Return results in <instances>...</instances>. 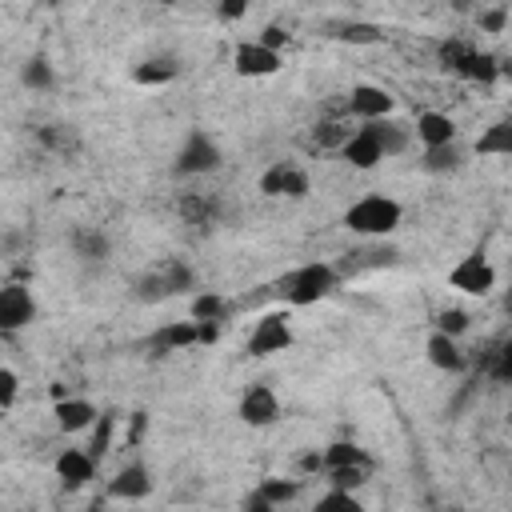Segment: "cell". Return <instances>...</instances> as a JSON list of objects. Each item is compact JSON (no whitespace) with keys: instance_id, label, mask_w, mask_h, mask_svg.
<instances>
[{"instance_id":"obj_1","label":"cell","mask_w":512,"mask_h":512,"mask_svg":"<svg viewBox=\"0 0 512 512\" xmlns=\"http://www.w3.org/2000/svg\"><path fill=\"white\" fill-rule=\"evenodd\" d=\"M344 228L364 240H384L404 224V204L388 192H364L344 208Z\"/></svg>"},{"instance_id":"obj_2","label":"cell","mask_w":512,"mask_h":512,"mask_svg":"<svg viewBox=\"0 0 512 512\" xmlns=\"http://www.w3.org/2000/svg\"><path fill=\"white\" fill-rule=\"evenodd\" d=\"M336 288H340V268L328 260H304L292 272H284L276 284V292L288 308H312V304L328 300Z\"/></svg>"},{"instance_id":"obj_3","label":"cell","mask_w":512,"mask_h":512,"mask_svg":"<svg viewBox=\"0 0 512 512\" xmlns=\"http://www.w3.org/2000/svg\"><path fill=\"white\" fill-rule=\"evenodd\" d=\"M196 288V272L192 264H184L180 256H168L160 264H152L140 280H136V300L144 304H156V300H172V296H184Z\"/></svg>"},{"instance_id":"obj_4","label":"cell","mask_w":512,"mask_h":512,"mask_svg":"<svg viewBox=\"0 0 512 512\" xmlns=\"http://www.w3.org/2000/svg\"><path fill=\"white\" fill-rule=\"evenodd\" d=\"M292 340H296V336H292V316H288V308H272V312H260V316H256V324H252V332H248V340H244V352L256 356V360H264V356L288 352Z\"/></svg>"},{"instance_id":"obj_5","label":"cell","mask_w":512,"mask_h":512,"mask_svg":"<svg viewBox=\"0 0 512 512\" xmlns=\"http://www.w3.org/2000/svg\"><path fill=\"white\" fill-rule=\"evenodd\" d=\"M224 164V152H220V144H216V136L212 132H204V128H192L188 136H184V144H180V152H176V160H172V172L176 176H208V172H216Z\"/></svg>"},{"instance_id":"obj_6","label":"cell","mask_w":512,"mask_h":512,"mask_svg":"<svg viewBox=\"0 0 512 512\" xmlns=\"http://www.w3.org/2000/svg\"><path fill=\"white\" fill-rule=\"evenodd\" d=\"M340 160L356 172H372L388 160V148H384V132H380V120H356L352 136L344 140L340 148Z\"/></svg>"},{"instance_id":"obj_7","label":"cell","mask_w":512,"mask_h":512,"mask_svg":"<svg viewBox=\"0 0 512 512\" xmlns=\"http://www.w3.org/2000/svg\"><path fill=\"white\" fill-rule=\"evenodd\" d=\"M448 288L460 296H492L496 292V264L484 252H464L452 268H448Z\"/></svg>"},{"instance_id":"obj_8","label":"cell","mask_w":512,"mask_h":512,"mask_svg":"<svg viewBox=\"0 0 512 512\" xmlns=\"http://www.w3.org/2000/svg\"><path fill=\"white\" fill-rule=\"evenodd\" d=\"M256 188H260V196H268V200H304V196L312 192V176H308L296 160H272V164L260 172Z\"/></svg>"},{"instance_id":"obj_9","label":"cell","mask_w":512,"mask_h":512,"mask_svg":"<svg viewBox=\"0 0 512 512\" xmlns=\"http://www.w3.org/2000/svg\"><path fill=\"white\" fill-rule=\"evenodd\" d=\"M284 68V52L280 48H268L260 36L256 40H240L232 48V72L244 76V80H268Z\"/></svg>"},{"instance_id":"obj_10","label":"cell","mask_w":512,"mask_h":512,"mask_svg":"<svg viewBox=\"0 0 512 512\" xmlns=\"http://www.w3.org/2000/svg\"><path fill=\"white\" fill-rule=\"evenodd\" d=\"M236 416H240V424H248V428H272V424H280L284 404H280V396H276L272 384H260V380H256V384H248V388L240 392Z\"/></svg>"},{"instance_id":"obj_11","label":"cell","mask_w":512,"mask_h":512,"mask_svg":"<svg viewBox=\"0 0 512 512\" xmlns=\"http://www.w3.org/2000/svg\"><path fill=\"white\" fill-rule=\"evenodd\" d=\"M36 320V300H32V288L20 284V280H8L0 288V332L4 336H16L20 328H28Z\"/></svg>"},{"instance_id":"obj_12","label":"cell","mask_w":512,"mask_h":512,"mask_svg":"<svg viewBox=\"0 0 512 512\" xmlns=\"http://www.w3.org/2000/svg\"><path fill=\"white\" fill-rule=\"evenodd\" d=\"M344 112H348L352 120H384V116L396 112V100H392V92L380 88V84H352V88L344 92Z\"/></svg>"},{"instance_id":"obj_13","label":"cell","mask_w":512,"mask_h":512,"mask_svg":"<svg viewBox=\"0 0 512 512\" xmlns=\"http://www.w3.org/2000/svg\"><path fill=\"white\" fill-rule=\"evenodd\" d=\"M196 344H204V320H196V316L168 320V324H160V328L148 336V348H152L156 356L184 352V348H196Z\"/></svg>"},{"instance_id":"obj_14","label":"cell","mask_w":512,"mask_h":512,"mask_svg":"<svg viewBox=\"0 0 512 512\" xmlns=\"http://www.w3.org/2000/svg\"><path fill=\"white\" fill-rule=\"evenodd\" d=\"M52 420H56V428H60L64 436H76V432H88V428L100 420V408H96L88 396L64 392V396L52 400Z\"/></svg>"},{"instance_id":"obj_15","label":"cell","mask_w":512,"mask_h":512,"mask_svg":"<svg viewBox=\"0 0 512 512\" xmlns=\"http://www.w3.org/2000/svg\"><path fill=\"white\" fill-rule=\"evenodd\" d=\"M108 496H112V500H128V504L148 500V496H152V472H148V464H144V460L120 464V468L112 472V480H108Z\"/></svg>"},{"instance_id":"obj_16","label":"cell","mask_w":512,"mask_h":512,"mask_svg":"<svg viewBox=\"0 0 512 512\" xmlns=\"http://www.w3.org/2000/svg\"><path fill=\"white\" fill-rule=\"evenodd\" d=\"M424 356H428V364H432L436 372H448V376H460V372L468 368V356H464V348H460V336H448V332H440V328L428 332Z\"/></svg>"},{"instance_id":"obj_17","label":"cell","mask_w":512,"mask_h":512,"mask_svg":"<svg viewBox=\"0 0 512 512\" xmlns=\"http://www.w3.org/2000/svg\"><path fill=\"white\" fill-rule=\"evenodd\" d=\"M96 456L88 452V448H64L60 456H56V464H52V472H56V480L64 484V488H84L88 480H96Z\"/></svg>"},{"instance_id":"obj_18","label":"cell","mask_w":512,"mask_h":512,"mask_svg":"<svg viewBox=\"0 0 512 512\" xmlns=\"http://www.w3.org/2000/svg\"><path fill=\"white\" fill-rule=\"evenodd\" d=\"M412 132H416L420 148H440V144H452L456 140V120L448 112H440V108H424L416 116Z\"/></svg>"},{"instance_id":"obj_19","label":"cell","mask_w":512,"mask_h":512,"mask_svg":"<svg viewBox=\"0 0 512 512\" xmlns=\"http://www.w3.org/2000/svg\"><path fill=\"white\" fill-rule=\"evenodd\" d=\"M472 152L484 160H512V116H496L492 124H484Z\"/></svg>"},{"instance_id":"obj_20","label":"cell","mask_w":512,"mask_h":512,"mask_svg":"<svg viewBox=\"0 0 512 512\" xmlns=\"http://www.w3.org/2000/svg\"><path fill=\"white\" fill-rule=\"evenodd\" d=\"M300 496V480H284V476H268V480H260L256 484V492L244 500L248 508H260V512H268V508H284V504H292Z\"/></svg>"},{"instance_id":"obj_21","label":"cell","mask_w":512,"mask_h":512,"mask_svg":"<svg viewBox=\"0 0 512 512\" xmlns=\"http://www.w3.org/2000/svg\"><path fill=\"white\" fill-rule=\"evenodd\" d=\"M180 76V60L176 56H148V60H140L136 68H132V84L136 88H164V84H172Z\"/></svg>"},{"instance_id":"obj_22","label":"cell","mask_w":512,"mask_h":512,"mask_svg":"<svg viewBox=\"0 0 512 512\" xmlns=\"http://www.w3.org/2000/svg\"><path fill=\"white\" fill-rule=\"evenodd\" d=\"M352 128H356V120L352 116H320V124L312 128V144L320 148V152H340L344 148V140L352 136Z\"/></svg>"},{"instance_id":"obj_23","label":"cell","mask_w":512,"mask_h":512,"mask_svg":"<svg viewBox=\"0 0 512 512\" xmlns=\"http://www.w3.org/2000/svg\"><path fill=\"white\" fill-rule=\"evenodd\" d=\"M72 252L80 256V260H108V252H112V244H108V236L100 232V228H76L72 232Z\"/></svg>"},{"instance_id":"obj_24","label":"cell","mask_w":512,"mask_h":512,"mask_svg":"<svg viewBox=\"0 0 512 512\" xmlns=\"http://www.w3.org/2000/svg\"><path fill=\"white\" fill-rule=\"evenodd\" d=\"M332 36L340 44H380L384 40V28L372 24V20H344V24L332 28Z\"/></svg>"},{"instance_id":"obj_25","label":"cell","mask_w":512,"mask_h":512,"mask_svg":"<svg viewBox=\"0 0 512 512\" xmlns=\"http://www.w3.org/2000/svg\"><path fill=\"white\" fill-rule=\"evenodd\" d=\"M232 304L224 300V292H192V304H188V316L196 320H228Z\"/></svg>"},{"instance_id":"obj_26","label":"cell","mask_w":512,"mask_h":512,"mask_svg":"<svg viewBox=\"0 0 512 512\" xmlns=\"http://www.w3.org/2000/svg\"><path fill=\"white\" fill-rule=\"evenodd\" d=\"M324 452V472L328 468H344V464H372V456L360 448V444H352V440H332L328 448H320Z\"/></svg>"},{"instance_id":"obj_27","label":"cell","mask_w":512,"mask_h":512,"mask_svg":"<svg viewBox=\"0 0 512 512\" xmlns=\"http://www.w3.org/2000/svg\"><path fill=\"white\" fill-rule=\"evenodd\" d=\"M372 476H376V460H372V464H344V468H328V472H324L328 484H336V488H352V492L364 488Z\"/></svg>"},{"instance_id":"obj_28","label":"cell","mask_w":512,"mask_h":512,"mask_svg":"<svg viewBox=\"0 0 512 512\" xmlns=\"http://www.w3.org/2000/svg\"><path fill=\"white\" fill-rule=\"evenodd\" d=\"M180 216H184L188 224H212L216 200H208L204 192H184V196H180Z\"/></svg>"},{"instance_id":"obj_29","label":"cell","mask_w":512,"mask_h":512,"mask_svg":"<svg viewBox=\"0 0 512 512\" xmlns=\"http://www.w3.org/2000/svg\"><path fill=\"white\" fill-rule=\"evenodd\" d=\"M20 80H24V88H32V92H48V88L56 84V72H52V64H48L44 56H32V60L20 68Z\"/></svg>"},{"instance_id":"obj_30","label":"cell","mask_w":512,"mask_h":512,"mask_svg":"<svg viewBox=\"0 0 512 512\" xmlns=\"http://www.w3.org/2000/svg\"><path fill=\"white\" fill-rule=\"evenodd\" d=\"M420 164H424V172H456V168H460V148H456V140H452V144H440V148H424Z\"/></svg>"},{"instance_id":"obj_31","label":"cell","mask_w":512,"mask_h":512,"mask_svg":"<svg viewBox=\"0 0 512 512\" xmlns=\"http://www.w3.org/2000/svg\"><path fill=\"white\" fill-rule=\"evenodd\" d=\"M380 132H384V148H388V160H392V156H400V152L408 148V140L416 136L408 124H400V120H392V116H384V120H380Z\"/></svg>"},{"instance_id":"obj_32","label":"cell","mask_w":512,"mask_h":512,"mask_svg":"<svg viewBox=\"0 0 512 512\" xmlns=\"http://www.w3.org/2000/svg\"><path fill=\"white\" fill-rule=\"evenodd\" d=\"M488 376H492L496 384H512V336L496 344V352H492V360H488Z\"/></svg>"},{"instance_id":"obj_33","label":"cell","mask_w":512,"mask_h":512,"mask_svg":"<svg viewBox=\"0 0 512 512\" xmlns=\"http://www.w3.org/2000/svg\"><path fill=\"white\" fill-rule=\"evenodd\" d=\"M112 432H116V416H112V412H100V420L92 424V440H88V452H92L96 460L108 452V444H112Z\"/></svg>"},{"instance_id":"obj_34","label":"cell","mask_w":512,"mask_h":512,"mask_svg":"<svg viewBox=\"0 0 512 512\" xmlns=\"http://www.w3.org/2000/svg\"><path fill=\"white\" fill-rule=\"evenodd\" d=\"M40 140H44L48 148H56V152H76V148H80V140H76V132H72L68 124H48V128H40Z\"/></svg>"},{"instance_id":"obj_35","label":"cell","mask_w":512,"mask_h":512,"mask_svg":"<svg viewBox=\"0 0 512 512\" xmlns=\"http://www.w3.org/2000/svg\"><path fill=\"white\" fill-rule=\"evenodd\" d=\"M328 508H348V512H360V500H356V492H352V488H336V484H328V492L316 500V512H328Z\"/></svg>"},{"instance_id":"obj_36","label":"cell","mask_w":512,"mask_h":512,"mask_svg":"<svg viewBox=\"0 0 512 512\" xmlns=\"http://www.w3.org/2000/svg\"><path fill=\"white\" fill-rule=\"evenodd\" d=\"M16 396H20V376H16L12 364H4V368H0V408L12 412V408H16Z\"/></svg>"},{"instance_id":"obj_37","label":"cell","mask_w":512,"mask_h":512,"mask_svg":"<svg viewBox=\"0 0 512 512\" xmlns=\"http://www.w3.org/2000/svg\"><path fill=\"white\" fill-rule=\"evenodd\" d=\"M436 328L448 332V336H464V332H468V312H460V308H444V312L436 316Z\"/></svg>"},{"instance_id":"obj_38","label":"cell","mask_w":512,"mask_h":512,"mask_svg":"<svg viewBox=\"0 0 512 512\" xmlns=\"http://www.w3.org/2000/svg\"><path fill=\"white\" fill-rule=\"evenodd\" d=\"M252 4H256V0H216V16H220L224 24H236V20H244V16L252 12Z\"/></svg>"},{"instance_id":"obj_39","label":"cell","mask_w":512,"mask_h":512,"mask_svg":"<svg viewBox=\"0 0 512 512\" xmlns=\"http://www.w3.org/2000/svg\"><path fill=\"white\" fill-rule=\"evenodd\" d=\"M260 40H264L268 48H284V44H288V32H284L280 24H268V28L260 32Z\"/></svg>"},{"instance_id":"obj_40","label":"cell","mask_w":512,"mask_h":512,"mask_svg":"<svg viewBox=\"0 0 512 512\" xmlns=\"http://www.w3.org/2000/svg\"><path fill=\"white\" fill-rule=\"evenodd\" d=\"M480 24H484L488 32H500V28H504V8H496V12H488V16L480 20Z\"/></svg>"},{"instance_id":"obj_41","label":"cell","mask_w":512,"mask_h":512,"mask_svg":"<svg viewBox=\"0 0 512 512\" xmlns=\"http://www.w3.org/2000/svg\"><path fill=\"white\" fill-rule=\"evenodd\" d=\"M504 308H508V312H512V288H508V292H504Z\"/></svg>"},{"instance_id":"obj_42","label":"cell","mask_w":512,"mask_h":512,"mask_svg":"<svg viewBox=\"0 0 512 512\" xmlns=\"http://www.w3.org/2000/svg\"><path fill=\"white\" fill-rule=\"evenodd\" d=\"M508 424H512V408H508Z\"/></svg>"}]
</instances>
